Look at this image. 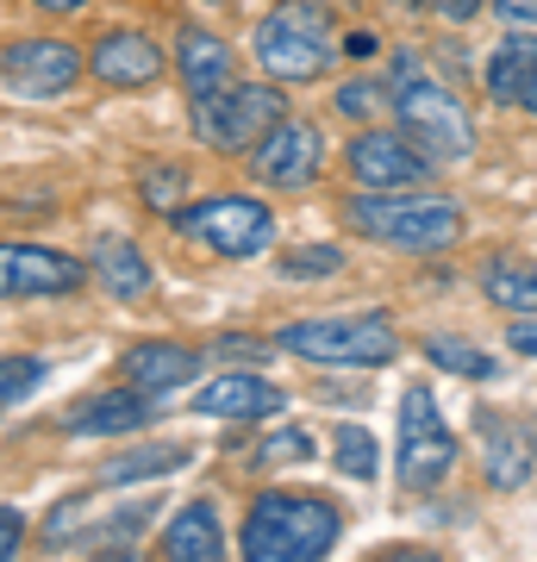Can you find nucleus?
Wrapping results in <instances>:
<instances>
[{
    "mask_svg": "<svg viewBox=\"0 0 537 562\" xmlns=\"http://www.w3.org/2000/svg\"><path fill=\"white\" fill-rule=\"evenodd\" d=\"M344 538V513L325 494H294V487H262L244 506L238 550L244 562H325Z\"/></svg>",
    "mask_w": 537,
    "mask_h": 562,
    "instance_id": "1",
    "label": "nucleus"
},
{
    "mask_svg": "<svg viewBox=\"0 0 537 562\" xmlns=\"http://www.w3.org/2000/svg\"><path fill=\"white\" fill-rule=\"evenodd\" d=\"M338 63V20L325 0H276L257 20V69L269 81H318Z\"/></svg>",
    "mask_w": 537,
    "mask_h": 562,
    "instance_id": "2",
    "label": "nucleus"
},
{
    "mask_svg": "<svg viewBox=\"0 0 537 562\" xmlns=\"http://www.w3.org/2000/svg\"><path fill=\"white\" fill-rule=\"evenodd\" d=\"M344 220L357 225L369 244H388V250H450L462 238V206L444 201V194H425V188H406V194H350Z\"/></svg>",
    "mask_w": 537,
    "mask_h": 562,
    "instance_id": "3",
    "label": "nucleus"
},
{
    "mask_svg": "<svg viewBox=\"0 0 537 562\" xmlns=\"http://www.w3.org/2000/svg\"><path fill=\"white\" fill-rule=\"evenodd\" d=\"M394 120L425 157L438 162V169L444 162H469L476 157V120H469V106H462L444 81L418 76L406 57L394 63Z\"/></svg>",
    "mask_w": 537,
    "mask_h": 562,
    "instance_id": "4",
    "label": "nucleus"
},
{
    "mask_svg": "<svg viewBox=\"0 0 537 562\" xmlns=\"http://www.w3.org/2000/svg\"><path fill=\"white\" fill-rule=\"evenodd\" d=\"M276 344L288 357L325 362V369H381L400 357V331L388 313H325V319H294L281 325Z\"/></svg>",
    "mask_w": 537,
    "mask_h": 562,
    "instance_id": "5",
    "label": "nucleus"
},
{
    "mask_svg": "<svg viewBox=\"0 0 537 562\" xmlns=\"http://www.w3.org/2000/svg\"><path fill=\"white\" fill-rule=\"evenodd\" d=\"M394 475H400V494H432L444 487V475L457 469V431L450 419L438 413V394L425 382H413L400 394V443H394Z\"/></svg>",
    "mask_w": 537,
    "mask_h": 562,
    "instance_id": "6",
    "label": "nucleus"
},
{
    "mask_svg": "<svg viewBox=\"0 0 537 562\" xmlns=\"http://www.w3.org/2000/svg\"><path fill=\"white\" fill-rule=\"evenodd\" d=\"M288 120V101H281V81H232L220 94L194 101V138L206 150H257L269 138V125Z\"/></svg>",
    "mask_w": 537,
    "mask_h": 562,
    "instance_id": "7",
    "label": "nucleus"
},
{
    "mask_svg": "<svg viewBox=\"0 0 537 562\" xmlns=\"http://www.w3.org/2000/svg\"><path fill=\"white\" fill-rule=\"evenodd\" d=\"M181 238L206 244L213 257H262L276 244V213L250 194H213V201H194V206H176L169 213Z\"/></svg>",
    "mask_w": 537,
    "mask_h": 562,
    "instance_id": "8",
    "label": "nucleus"
},
{
    "mask_svg": "<svg viewBox=\"0 0 537 562\" xmlns=\"http://www.w3.org/2000/svg\"><path fill=\"white\" fill-rule=\"evenodd\" d=\"M344 169L357 181L362 194H406V188H425V181L438 176V162L425 157L406 132H357L350 150H344Z\"/></svg>",
    "mask_w": 537,
    "mask_h": 562,
    "instance_id": "9",
    "label": "nucleus"
},
{
    "mask_svg": "<svg viewBox=\"0 0 537 562\" xmlns=\"http://www.w3.org/2000/svg\"><path fill=\"white\" fill-rule=\"evenodd\" d=\"M81 69H88V57L63 38H20L0 50V88H13L25 101H63L81 81Z\"/></svg>",
    "mask_w": 537,
    "mask_h": 562,
    "instance_id": "10",
    "label": "nucleus"
},
{
    "mask_svg": "<svg viewBox=\"0 0 537 562\" xmlns=\"http://www.w3.org/2000/svg\"><path fill=\"white\" fill-rule=\"evenodd\" d=\"M318 162H325V138H318L313 120H276L269 125V138L250 150V176L262 188H276V194H300V188H313L318 181Z\"/></svg>",
    "mask_w": 537,
    "mask_h": 562,
    "instance_id": "11",
    "label": "nucleus"
},
{
    "mask_svg": "<svg viewBox=\"0 0 537 562\" xmlns=\"http://www.w3.org/2000/svg\"><path fill=\"white\" fill-rule=\"evenodd\" d=\"M81 269L69 250H51V244H0V301H51V294H76Z\"/></svg>",
    "mask_w": 537,
    "mask_h": 562,
    "instance_id": "12",
    "label": "nucleus"
},
{
    "mask_svg": "<svg viewBox=\"0 0 537 562\" xmlns=\"http://www.w3.org/2000/svg\"><path fill=\"white\" fill-rule=\"evenodd\" d=\"M476 438H481V469L494 487H525L537 469V431L518 413H500V406H481L476 413Z\"/></svg>",
    "mask_w": 537,
    "mask_h": 562,
    "instance_id": "13",
    "label": "nucleus"
},
{
    "mask_svg": "<svg viewBox=\"0 0 537 562\" xmlns=\"http://www.w3.org/2000/svg\"><path fill=\"white\" fill-rule=\"evenodd\" d=\"M157 419V394H144V387H107V394H88L63 413V431L69 438H125V431H144V425Z\"/></svg>",
    "mask_w": 537,
    "mask_h": 562,
    "instance_id": "14",
    "label": "nucleus"
},
{
    "mask_svg": "<svg viewBox=\"0 0 537 562\" xmlns=\"http://www.w3.org/2000/svg\"><path fill=\"white\" fill-rule=\"evenodd\" d=\"M169 69L163 57V44L150 32H100L94 50H88V76H100L107 88H144V81H157Z\"/></svg>",
    "mask_w": 537,
    "mask_h": 562,
    "instance_id": "15",
    "label": "nucleus"
},
{
    "mask_svg": "<svg viewBox=\"0 0 537 562\" xmlns=\"http://www.w3.org/2000/svg\"><path fill=\"white\" fill-rule=\"evenodd\" d=\"M176 76L188 88V101H206V94H220L238 81V57H232V44L220 32H206V25H181L176 32Z\"/></svg>",
    "mask_w": 537,
    "mask_h": 562,
    "instance_id": "16",
    "label": "nucleus"
},
{
    "mask_svg": "<svg viewBox=\"0 0 537 562\" xmlns=\"http://www.w3.org/2000/svg\"><path fill=\"white\" fill-rule=\"evenodd\" d=\"M281 406H288V394H281L276 382L250 375V369H225V375H213L206 387H194L200 419H269Z\"/></svg>",
    "mask_w": 537,
    "mask_h": 562,
    "instance_id": "17",
    "label": "nucleus"
},
{
    "mask_svg": "<svg viewBox=\"0 0 537 562\" xmlns=\"http://www.w3.org/2000/svg\"><path fill=\"white\" fill-rule=\"evenodd\" d=\"M120 369H125V382L132 387H144V394H176V387H188L206 369V357L200 350H188V344H176V338H144V344H132L120 357Z\"/></svg>",
    "mask_w": 537,
    "mask_h": 562,
    "instance_id": "18",
    "label": "nucleus"
},
{
    "mask_svg": "<svg viewBox=\"0 0 537 562\" xmlns=\"http://www.w3.org/2000/svg\"><path fill=\"white\" fill-rule=\"evenodd\" d=\"M163 562H225V525L213 501H188L163 525Z\"/></svg>",
    "mask_w": 537,
    "mask_h": 562,
    "instance_id": "19",
    "label": "nucleus"
},
{
    "mask_svg": "<svg viewBox=\"0 0 537 562\" xmlns=\"http://www.w3.org/2000/svg\"><path fill=\"white\" fill-rule=\"evenodd\" d=\"M94 281L113 301H144L150 281H157V269H150V257H144L132 238H100L94 244Z\"/></svg>",
    "mask_w": 537,
    "mask_h": 562,
    "instance_id": "20",
    "label": "nucleus"
},
{
    "mask_svg": "<svg viewBox=\"0 0 537 562\" xmlns=\"http://www.w3.org/2000/svg\"><path fill=\"white\" fill-rule=\"evenodd\" d=\"M532 69H537V38H532V32H506V38L494 44L488 69H481V81H488V101H494V106H518V94H525Z\"/></svg>",
    "mask_w": 537,
    "mask_h": 562,
    "instance_id": "21",
    "label": "nucleus"
},
{
    "mask_svg": "<svg viewBox=\"0 0 537 562\" xmlns=\"http://www.w3.org/2000/svg\"><path fill=\"white\" fill-rule=\"evenodd\" d=\"M481 294L506 306L513 319H537V262H488L481 269Z\"/></svg>",
    "mask_w": 537,
    "mask_h": 562,
    "instance_id": "22",
    "label": "nucleus"
},
{
    "mask_svg": "<svg viewBox=\"0 0 537 562\" xmlns=\"http://www.w3.org/2000/svg\"><path fill=\"white\" fill-rule=\"evenodd\" d=\"M194 462V450L188 443H144V450H132V457H113L107 469H100V482H163V475H176V469H188Z\"/></svg>",
    "mask_w": 537,
    "mask_h": 562,
    "instance_id": "23",
    "label": "nucleus"
},
{
    "mask_svg": "<svg viewBox=\"0 0 537 562\" xmlns=\"http://www.w3.org/2000/svg\"><path fill=\"white\" fill-rule=\"evenodd\" d=\"M332 457H338V475H350V482H376L381 475V450L376 438H369V425H338V438H332Z\"/></svg>",
    "mask_w": 537,
    "mask_h": 562,
    "instance_id": "24",
    "label": "nucleus"
},
{
    "mask_svg": "<svg viewBox=\"0 0 537 562\" xmlns=\"http://www.w3.org/2000/svg\"><path fill=\"white\" fill-rule=\"evenodd\" d=\"M425 357L438 362V369H450V375H462V382H494L500 375V362L488 357V350H476L469 338H432Z\"/></svg>",
    "mask_w": 537,
    "mask_h": 562,
    "instance_id": "25",
    "label": "nucleus"
},
{
    "mask_svg": "<svg viewBox=\"0 0 537 562\" xmlns=\"http://www.w3.org/2000/svg\"><path fill=\"white\" fill-rule=\"evenodd\" d=\"M313 431L306 425H276L269 438L250 450V469H288V462H313Z\"/></svg>",
    "mask_w": 537,
    "mask_h": 562,
    "instance_id": "26",
    "label": "nucleus"
},
{
    "mask_svg": "<svg viewBox=\"0 0 537 562\" xmlns=\"http://www.w3.org/2000/svg\"><path fill=\"white\" fill-rule=\"evenodd\" d=\"M44 387V357H0V419Z\"/></svg>",
    "mask_w": 537,
    "mask_h": 562,
    "instance_id": "27",
    "label": "nucleus"
},
{
    "mask_svg": "<svg viewBox=\"0 0 537 562\" xmlns=\"http://www.w3.org/2000/svg\"><path fill=\"white\" fill-rule=\"evenodd\" d=\"M344 269V250L338 244H300V250H288L281 257V276L288 281H325Z\"/></svg>",
    "mask_w": 537,
    "mask_h": 562,
    "instance_id": "28",
    "label": "nucleus"
},
{
    "mask_svg": "<svg viewBox=\"0 0 537 562\" xmlns=\"http://www.w3.org/2000/svg\"><path fill=\"white\" fill-rule=\"evenodd\" d=\"M338 113H350V120H381V113H394V81L381 88V81H344L338 88Z\"/></svg>",
    "mask_w": 537,
    "mask_h": 562,
    "instance_id": "29",
    "label": "nucleus"
},
{
    "mask_svg": "<svg viewBox=\"0 0 537 562\" xmlns=\"http://www.w3.org/2000/svg\"><path fill=\"white\" fill-rule=\"evenodd\" d=\"M138 194L150 206H163V213H176V206H181V169H176V162H150L144 181H138Z\"/></svg>",
    "mask_w": 537,
    "mask_h": 562,
    "instance_id": "30",
    "label": "nucleus"
},
{
    "mask_svg": "<svg viewBox=\"0 0 537 562\" xmlns=\"http://www.w3.org/2000/svg\"><path fill=\"white\" fill-rule=\"evenodd\" d=\"M25 543V513L20 506H0V562H13Z\"/></svg>",
    "mask_w": 537,
    "mask_h": 562,
    "instance_id": "31",
    "label": "nucleus"
},
{
    "mask_svg": "<svg viewBox=\"0 0 537 562\" xmlns=\"http://www.w3.org/2000/svg\"><path fill=\"white\" fill-rule=\"evenodd\" d=\"M369 562H450L438 550H425V543H394V550H376Z\"/></svg>",
    "mask_w": 537,
    "mask_h": 562,
    "instance_id": "32",
    "label": "nucleus"
},
{
    "mask_svg": "<svg viewBox=\"0 0 537 562\" xmlns=\"http://www.w3.org/2000/svg\"><path fill=\"white\" fill-rule=\"evenodd\" d=\"M425 13H438V20H457V25H469L481 13V0H425Z\"/></svg>",
    "mask_w": 537,
    "mask_h": 562,
    "instance_id": "33",
    "label": "nucleus"
},
{
    "mask_svg": "<svg viewBox=\"0 0 537 562\" xmlns=\"http://www.w3.org/2000/svg\"><path fill=\"white\" fill-rule=\"evenodd\" d=\"M506 25H537V0H494Z\"/></svg>",
    "mask_w": 537,
    "mask_h": 562,
    "instance_id": "34",
    "label": "nucleus"
},
{
    "mask_svg": "<svg viewBox=\"0 0 537 562\" xmlns=\"http://www.w3.org/2000/svg\"><path fill=\"white\" fill-rule=\"evenodd\" d=\"M506 344H513L518 357H537V319H518L513 331H506Z\"/></svg>",
    "mask_w": 537,
    "mask_h": 562,
    "instance_id": "35",
    "label": "nucleus"
},
{
    "mask_svg": "<svg viewBox=\"0 0 537 562\" xmlns=\"http://www.w3.org/2000/svg\"><path fill=\"white\" fill-rule=\"evenodd\" d=\"M32 7H44V13H76V7H88V0H32Z\"/></svg>",
    "mask_w": 537,
    "mask_h": 562,
    "instance_id": "36",
    "label": "nucleus"
},
{
    "mask_svg": "<svg viewBox=\"0 0 537 562\" xmlns=\"http://www.w3.org/2000/svg\"><path fill=\"white\" fill-rule=\"evenodd\" d=\"M518 106H525V113H537V69H532V81H525V94H518Z\"/></svg>",
    "mask_w": 537,
    "mask_h": 562,
    "instance_id": "37",
    "label": "nucleus"
},
{
    "mask_svg": "<svg viewBox=\"0 0 537 562\" xmlns=\"http://www.w3.org/2000/svg\"><path fill=\"white\" fill-rule=\"evenodd\" d=\"M107 562H144V557H107Z\"/></svg>",
    "mask_w": 537,
    "mask_h": 562,
    "instance_id": "38",
    "label": "nucleus"
}]
</instances>
